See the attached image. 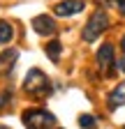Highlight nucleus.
Segmentation results:
<instances>
[{
  "label": "nucleus",
  "mask_w": 125,
  "mask_h": 129,
  "mask_svg": "<svg viewBox=\"0 0 125 129\" xmlns=\"http://www.w3.org/2000/svg\"><path fill=\"white\" fill-rule=\"evenodd\" d=\"M23 124L28 129H51L56 127V115L44 108H28L23 111Z\"/></svg>",
  "instance_id": "nucleus-1"
},
{
  "label": "nucleus",
  "mask_w": 125,
  "mask_h": 129,
  "mask_svg": "<svg viewBox=\"0 0 125 129\" xmlns=\"http://www.w3.org/2000/svg\"><path fill=\"white\" fill-rule=\"evenodd\" d=\"M23 88L28 94H33V97H46L51 92V83H49V78L44 76V72L39 69H30L26 74V81H23Z\"/></svg>",
  "instance_id": "nucleus-2"
},
{
  "label": "nucleus",
  "mask_w": 125,
  "mask_h": 129,
  "mask_svg": "<svg viewBox=\"0 0 125 129\" xmlns=\"http://www.w3.org/2000/svg\"><path fill=\"white\" fill-rule=\"evenodd\" d=\"M107 25H109V16H107V12L104 9H95L93 12V16H90V21L86 23V28H84V42H95L102 32L107 30Z\"/></svg>",
  "instance_id": "nucleus-3"
},
{
  "label": "nucleus",
  "mask_w": 125,
  "mask_h": 129,
  "mask_svg": "<svg viewBox=\"0 0 125 129\" xmlns=\"http://www.w3.org/2000/svg\"><path fill=\"white\" fill-rule=\"evenodd\" d=\"M111 64H114V46L111 44H104L100 46V51H97V67L107 74H111Z\"/></svg>",
  "instance_id": "nucleus-4"
},
{
  "label": "nucleus",
  "mask_w": 125,
  "mask_h": 129,
  "mask_svg": "<svg viewBox=\"0 0 125 129\" xmlns=\"http://www.w3.org/2000/svg\"><path fill=\"white\" fill-rule=\"evenodd\" d=\"M33 30L37 32V35H53L56 32V23H53L51 16L42 14V16H35L33 19Z\"/></svg>",
  "instance_id": "nucleus-5"
},
{
  "label": "nucleus",
  "mask_w": 125,
  "mask_h": 129,
  "mask_svg": "<svg viewBox=\"0 0 125 129\" xmlns=\"http://www.w3.org/2000/svg\"><path fill=\"white\" fill-rule=\"evenodd\" d=\"M86 7L84 0H65V3L56 5V16H72V14H79Z\"/></svg>",
  "instance_id": "nucleus-6"
},
{
  "label": "nucleus",
  "mask_w": 125,
  "mask_h": 129,
  "mask_svg": "<svg viewBox=\"0 0 125 129\" xmlns=\"http://www.w3.org/2000/svg\"><path fill=\"white\" fill-rule=\"evenodd\" d=\"M16 58H19V53L14 51V48H7V51H3V53H0V74L12 72L14 62H16Z\"/></svg>",
  "instance_id": "nucleus-7"
},
{
  "label": "nucleus",
  "mask_w": 125,
  "mask_h": 129,
  "mask_svg": "<svg viewBox=\"0 0 125 129\" xmlns=\"http://www.w3.org/2000/svg\"><path fill=\"white\" fill-rule=\"evenodd\" d=\"M123 104H125V83L116 85V90L109 94V106H111V108H118Z\"/></svg>",
  "instance_id": "nucleus-8"
},
{
  "label": "nucleus",
  "mask_w": 125,
  "mask_h": 129,
  "mask_svg": "<svg viewBox=\"0 0 125 129\" xmlns=\"http://www.w3.org/2000/svg\"><path fill=\"white\" fill-rule=\"evenodd\" d=\"M12 35H14V30H12V25H9L7 21H0V44H5V42H9V39H12Z\"/></svg>",
  "instance_id": "nucleus-9"
},
{
  "label": "nucleus",
  "mask_w": 125,
  "mask_h": 129,
  "mask_svg": "<svg viewBox=\"0 0 125 129\" xmlns=\"http://www.w3.org/2000/svg\"><path fill=\"white\" fill-rule=\"evenodd\" d=\"M60 51H62L60 42H49V44H46V55H49L51 60H58L60 58Z\"/></svg>",
  "instance_id": "nucleus-10"
},
{
  "label": "nucleus",
  "mask_w": 125,
  "mask_h": 129,
  "mask_svg": "<svg viewBox=\"0 0 125 129\" xmlns=\"http://www.w3.org/2000/svg\"><path fill=\"white\" fill-rule=\"evenodd\" d=\"M79 124H81L84 129H97V122H95V118H93V115H81V118H79Z\"/></svg>",
  "instance_id": "nucleus-11"
},
{
  "label": "nucleus",
  "mask_w": 125,
  "mask_h": 129,
  "mask_svg": "<svg viewBox=\"0 0 125 129\" xmlns=\"http://www.w3.org/2000/svg\"><path fill=\"white\" fill-rule=\"evenodd\" d=\"M116 5H118V9H120V14H125V0H116Z\"/></svg>",
  "instance_id": "nucleus-12"
},
{
  "label": "nucleus",
  "mask_w": 125,
  "mask_h": 129,
  "mask_svg": "<svg viewBox=\"0 0 125 129\" xmlns=\"http://www.w3.org/2000/svg\"><path fill=\"white\" fill-rule=\"evenodd\" d=\"M120 72H123V74H125V58H123V60H120Z\"/></svg>",
  "instance_id": "nucleus-13"
},
{
  "label": "nucleus",
  "mask_w": 125,
  "mask_h": 129,
  "mask_svg": "<svg viewBox=\"0 0 125 129\" xmlns=\"http://www.w3.org/2000/svg\"><path fill=\"white\" fill-rule=\"evenodd\" d=\"M120 48H123V53H125V35H123V39H120Z\"/></svg>",
  "instance_id": "nucleus-14"
},
{
  "label": "nucleus",
  "mask_w": 125,
  "mask_h": 129,
  "mask_svg": "<svg viewBox=\"0 0 125 129\" xmlns=\"http://www.w3.org/2000/svg\"><path fill=\"white\" fill-rule=\"evenodd\" d=\"M0 129H7V127H3V124H0Z\"/></svg>",
  "instance_id": "nucleus-15"
},
{
  "label": "nucleus",
  "mask_w": 125,
  "mask_h": 129,
  "mask_svg": "<svg viewBox=\"0 0 125 129\" xmlns=\"http://www.w3.org/2000/svg\"><path fill=\"white\" fill-rule=\"evenodd\" d=\"M123 129H125V127H123Z\"/></svg>",
  "instance_id": "nucleus-16"
}]
</instances>
